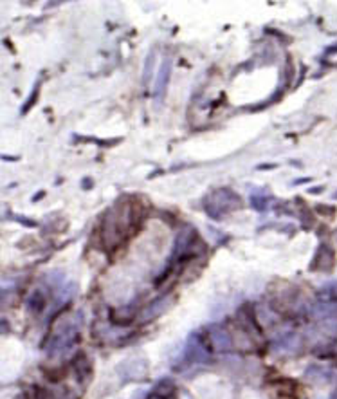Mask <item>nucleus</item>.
<instances>
[{"label": "nucleus", "mask_w": 337, "mask_h": 399, "mask_svg": "<svg viewBox=\"0 0 337 399\" xmlns=\"http://www.w3.org/2000/svg\"><path fill=\"white\" fill-rule=\"evenodd\" d=\"M173 392H175V385H173V381H171V379H161V381L157 383V387L154 388V395H155V398H161V399L170 398Z\"/></svg>", "instance_id": "obj_9"}, {"label": "nucleus", "mask_w": 337, "mask_h": 399, "mask_svg": "<svg viewBox=\"0 0 337 399\" xmlns=\"http://www.w3.org/2000/svg\"><path fill=\"white\" fill-rule=\"evenodd\" d=\"M208 344L211 345L213 351H217V353H225L233 347V340H231V334L227 332V329L220 327H211L208 331Z\"/></svg>", "instance_id": "obj_4"}, {"label": "nucleus", "mask_w": 337, "mask_h": 399, "mask_svg": "<svg viewBox=\"0 0 337 399\" xmlns=\"http://www.w3.org/2000/svg\"><path fill=\"white\" fill-rule=\"evenodd\" d=\"M170 74H171V60L166 58L163 63H161V69H159L157 84H155V98H161L164 94L168 80H170Z\"/></svg>", "instance_id": "obj_6"}, {"label": "nucleus", "mask_w": 337, "mask_h": 399, "mask_svg": "<svg viewBox=\"0 0 337 399\" xmlns=\"http://www.w3.org/2000/svg\"><path fill=\"white\" fill-rule=\"evenodd\" d=\"M242 202L238 199L237 194H233L231 190L224 188V190H218L215 194H211V197L208 199L206 202V211H208L211 217L218 218L222 217L224 214H229V211L237 210L240 208Z\"/></svg>", "instance_id": "obj_3"}, {"label": "nucleus", "mask_w": 337, "mask_h": 399, "mask_svg": "<svg viewBox=\"0 0 337 399\" xmlns=\"http://www.w3.org/2000/svg\"><path fill=\"white\" fill-rule=\"evenodd\" d=\"M38 89H40V84H37V87H34V91H33V96H31V98H29V101H27V103H25V105H24V112H27V110H29V107L33 105V103H37Z\"/></svg>", "instance_id": "obj_10"}, {"label": "nucleus", "mask_w": 337, "mask_h": 399, "mask_svg": "<svg viewBox=\"0 0 337 399\" xmlns=\"http://www.w3.org/2000/svg\"><path fill=\"white\" fill-rule=\"evenodd\" d=\"M46 303H47V293L42 289V287H37V289L29 294V299H27V307H29V311L34 313V315L42 313Z\"/></svg>", "instance_id": "obj_7"}, {"label": "nucleus", "mask_w": 337, "mask_h": 399, "mask_svg": "<svg viewBox=\"0 0 337 399\" xmlns=\"http://www.w3.org/2000/svg\"><path fill=\"white\" fill-rule=\"evenodd\" d=\"M76 365V374L79 379H88L92 376V363L84 353H79V356H76L74 360Z\"/></svg>", "instance_id": "obj_8"}, {"label": "nucleus", "mask_w": 337, "mask_h": 399, "mask_svg": "<svg viewBox=\"0 0 337 399\" xmlns=\"http://www.w3.org/2000/svg\"><path fill=\"white\" fill-rule=\"evenodd\" d=\"M332 399H337V391L333 392V395H332Z\"/></svg>", "instance_id": "obj_11"}, {"label": "nucleus", "mask_w": 337, "mask_h": 399, "mask_svg": "<svg viewBox=\"0 0 337 399\" xmlns=\"http://www.w3.org/2000/svg\"><path fill=\"white\" fill-rule=\"evenodd\" d=\"M81 322L84 316L81 313L67 318L62 324V327L55 332V336L51 338L49 349L51 353H62V351H69L76 341L79 340V329H81Z\"/></svg>", "instance_id": "obj_2"}, {"label": "nucleus", "mask_w": 337, "mask_h": 399, "mask_svg": "<svg viewBox=\"0 0 337 399\" xmlns=\"http://www.w3.org/2000/svg\"><path fill=\"white\" fill-rule=\"evenodd\" d=\"M333 262H336V256H333V249L329 246H319L316 256L312 261V269L314 271H332Z\"/></svg>", "instance_id": "obj_5"}, {"label": "nucleus", "mask_w": 337, "mask_h": 399, "mask_svg": "<svg viewBox=\"0 0 337 399\" xmlns=\"http://www.w3.org/2000/svg\"><path fill=\"white\" fill-rule=\"evenodd\" d=\"M141 217L143 208L136 199H123L117 202V206L110 208L109 214L105 215V223L101 224L100 230L105 248H117L126 237L138 231Z\"/></svg>", "instance_id": "obj_1"}]
</instances>
